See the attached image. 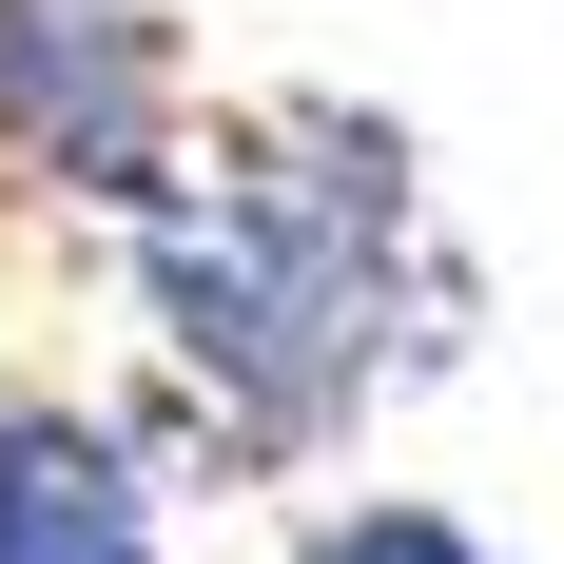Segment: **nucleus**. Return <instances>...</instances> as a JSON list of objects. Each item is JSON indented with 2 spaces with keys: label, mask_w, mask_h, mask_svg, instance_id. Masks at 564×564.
<instances>
[{
  "label": "nucleus",
  "mask_w": 564,
  "mask_h": 564,
  "mask_svg": "<svg viewBox=\"0 0 564 564\" xmlns=\"http://www.w3.org/2000/svg\"><path fill=\"white\" fill-rule=\"evenodd\" d=\"M0 564H175V448L98 390L0 409Z\"/></svg>",
  "instance_id": "obj_3"
},
{
  "label": "nucleus",
  "mask_w": 564,
  "mask_h": 564,
  "mask_svg": "<svg viewBox=\"0 0 564 564\" xmlns=\"http://www.w3.org/2000/svg\"><path fill=\"white\" fill-rule=\"evenodd\" d=\"M273 564H507L467 507H429V487H332V507H292Z\"/></svg>",
  "instance_id": "obj_4"
},
{
  "label": "nucleus",
  "mask_w": 564,
  "mask_h": 564,
  "mask_svg": "<svg viewBox=\"0 0 564 564\" xmlns=\"http://www.w3.org/2000/svg\"><path fill=\"white\" fill-rule=\"evenodd\" d=\"M117 292L156 350V448L234 467V487L332 467L390 390H429L467 350V253L429 234V156H409V117L332 98V78L234 98L195 175L117 234Z\"/></svg>",
  "instance_id": "obj_1"
},
{
  "label": "nucleus",
  "mask_w": 564,
  "mask_h": 564,
  "mask_svg": "<svg viewBox=\"0 0 564 564\" xmlns=\"http://www.w3.org/2000/svg\"><path fill=\"white\" fill-rule=\"evenodd\" d=\"M195 175V40L156 0H0V195L137 234Z\"/></svg>",
  "instance_id": "obj_2"
}]
</instances>
